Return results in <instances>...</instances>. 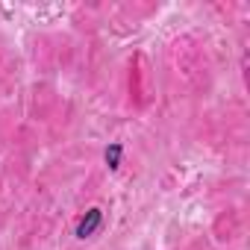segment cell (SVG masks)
<instances>
[{
    "mask_svg": "<svg viewBox=\"0 0 250 250\" xmlns=\"http://www.w3.org/2000/svg\"><path fill=\"white\" fill-rule=\"evenodd\" d=\"M121 153H124V147L121 145H109L106 147V165L115 171V168H121Z\"/></svg>",
    "mask_w": 250,
    "mask_h": 250,
    "instance_id": "cell-2",
    "label": "cell"
},
{
    "mask_svg": "<svg viewBox=\"0 0 250 250\" xmlns=\"http://www.w3.org/2000/svg\"><path fill=\"white\" fill-rule=\"evenodd\" d=\"M100 224H103V212H100V209H88L85 218L77 224V238H88V235H94V232L100 229Z\"/></svg>",
    "mask_w": 250,
    "mask_h": 250,
    "instance_id": "cell-1",
    "label": "cell"
}]
</instances>
